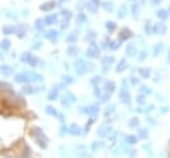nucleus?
<instances>
[{
    "mask_svg": "<svg viewBox=\"0 0 170 158\" xmlns=\"http://www.w3.org/2000/svg\"><path fill=\"white\" fill-rule=\"evenodd\" d=\"M75 68H76V72L78 73V75H84V73H87V64H85V61L81 60V59H78L77 61L75 63Z\"/></svg>",
    "mask_w": 170,
    "mask_h": 158,
    "instance_id": "nucleus-1",
    "label": "nucleus"
},
{
    "mask_svg": "<svg viewBox=\"0 0 170 158\" xmlns=\"http://www.w3.org/2000/svg\"><path fill=\"white\" fill-rule=\"evenodd\" d=\"M87 56H88V57H90V59L98 57V56H100V48H98L95 43H92V45L87 49Z\"/></svg>",
    "mask_w": 170,
    "mask_h": 158,
    "instance_id": "nucleus-2",
    "label": "nucleus"
},
{
    "mask_svg": "<svg viewBox=\"0 0 170 158\" xmlns=\"http://www.w3.org/2000/svg\"><path fill=\"white\" fill-rule=\"evenodd\" d=\"M15 81L19 84H28L31 81V78L28 76V72H23V73H18L15 76Z\"/></svg>",
    "mask_w": 170,
    "mask_h": 158,
    "instance_id": "nucleus-3",
    "label": "nucleus"
},
{
    "mask_svg": "<svg viewBox=\"0 0 170 158\" xmlns=\"http://www.w3.org/2000/svg\"><path fill=\"white\" fill-rule=\"evenodd\" d=\"M44 37L48 39L51 43H56L59 39V32L55 31V29H49V31H47L45 33H44Z\"/></svg>",
    "mask_w": 170,
    "mask_h": 158,
    "instance_id": "nucleus-4",
    "label": "nucleus"
},
{
    "mask_svg": "<svg viewBox=\"0 0 170 158\" xmlns=\"http://www.w3.org/2000/svg\"><path fill=\"white\" fill-rule=\"evenodd\" d=\"M114 88H116V84L113 83V81H107V83H105V88H104V92H105L104 98L107 97V96L109 97V96L114 92ZM104 98H102V100H104Z\"/></svg>",
    "mask_w": 170,
    "mask_h": 158,
    "instance_id": "nucleus-5",
    "label": "nucleus"
},
{
    "mask_svg": "<svg viewBox=\"0 0 170 158\" xmlns=\"http://www.w3.org/2000/svg\"><path fill=\"white\" fill-rule=\"evenodd\" d=\"M137 137H138L140 141H146L147 138H149V130H147L146 128H138Z\"/></svg>",
    "mask_w": 170,
    "mask_h": 158,
    "instance_id": "nucleus-6",
    "label": "nucleus"
},
{
    "mask_svg": "<svg viewBox=\"0 0 170 158\" xmlns=\"http://www.w3.org/2000/svg\"><path fill=\"white\" fill-rule=\"evenodd\" d=\"M98 0H90V1H88L87 3V9L90 12V13H96L97 12V8H98Z\"/></svg>",
    "mask_w": 170,
    "mask_h": 158,
    "instance_id": "nucleus-7",
    "label": "nucleus"
},
{
    "mask_svg": "<svg viewBox=\"0 0 170 158\" xmlns=\"http://www.w3.org/2000/svg\"><path fill=\"white\" fill-rule=\"evenodd\" d=\"M129 37H132V31H129L128 28H122L121 31H120V33H118V39H120V41H125Z\"/></svg>",
    "mask_w": 170,
    "mask_h": 158,
    "instance_id": "nucleus-8",
    "label": "nucleus"
},
{
    "mask_svg": "<svg viewBox=\"0 0 170 158\" xmlns=\"http://www.w3.org/2000/svg\"><path fill=\"white\" fill-rule=\"evenodd\" d=\"M44 23H45V25H53V24H56L57 23V15H55V13L47 15L44 17Z\"/></svg>",
    "mask_w": 170,
    "mask_h": 158,
    "instance_id": "nucleus-9",
    "label": "nucleus"
},
{
    "mask_svg": "<svg viewBox=\"0 0 170 158\" xmlns=\"http://www.w3.org/2000/svg\"><path fill=\"white\" fill-rule=\"evenodd\" d=\"M0 73L3 76H6V77H8V76H11L12 73H13V68L9 65H6V64H3V65H0Z\"/></svg>",
    "mask_w": 170,
    "mask_h": 158,
    "instance_id": "nucleus-10",
    "label": "nucleus"
},
{
    "mask_svg": "<svg viewBox=\"0 0 170 158\" xmlns=\"http://www.w3.org/2000/svg\"><path fill=\"white\" fill-rule=\"evenodd\" d=\"M55 6H56V1H47V3H44V4H41L40 6V9L41 11H44V12H49V11H52L53 8H55Z\"/></svg>",
    "mask_w": 170,
    "mask_h": 158,
    "instance_id": "nucleus-11",
    "label": "nucleus"
},
{
    "mask_svg": "<svg viewBox=\"0 0 170 158\" xmlns=\"http://www.w3.org/2000/svg\"><path fill=\"white\" fill-rule=\"evenodd\" d=\"M15 35H16L19 39H24L25 37V35H27L25 28H24L21 24H18V25H16V32H15Z\"/></svg>",
    "mask_w": 170,
    "mask_h": 158,
    "instance_id": "nucleus-12",
    "label": "nucleus"
},
{
    "mask_svg": "<svg viewBox=\"0 0 170 158\" xmlns=\"http://www.w3.org/2000/svg\"><path fill=\"white\" fill-rule=\"evenodd\" d=\"M33 27H35V29H36L37 32H43V31H44V27H45L44 19H41V17L36 19V20H35V24H33Z\"/></svg>",
    "mask_w": 170,
    "mask_h": 158,
    "instance_id": "nucleus-13",
    "label": "nucleus"
},
{
    "mask_svg": "<svg viewBox=\"0 0 170 158\" xmlns=\"http://www.w3.org/2000/svg\"><path fill=\"white\" fill-rule=\"evenodd\" d=\"M138 141H140L138 137H137V135H134V134H129V135H126V137H125V142H126L129 146H133V145H135Z\"/></svg>",
    "mask_w": 170,
    "mask_h": 158,
    "instance_id": "nucleus-14",
    "label": "nucleus"
},
{
    "mask_svg": "<svg viewBox=\"0 0 170 158\" xmlns=\"http://www.w3.org/2000/svg\"><path fill=\"white\" fill-rule=\"evenodd\" d=\"M15 32H16V25H12V24H7V25L3 27V33L6 35V36H8V35H15Z\"/></svg>",
    "mask_w": 170,
    "mask_h": 158,
    "instance_id": "nucleus-15",
    "label": "nucleus"
},
{
    "mask_svg": "<svg viewBox=\"0 0 170 158\" xmlns=\"http://www.w3.org/2000/svg\"><path fill=\"white\" fill-rule=\"evenodd\" d=\"M120 98H121V102L129 104L130 102V93L126 92L125 89H122L121 92H120Z\"/></svg>",
    "mask_w": 170,
    "mask_h": 158,
    "instance_id": "nucleus-16",
    "label": "nucleus"
},
{
    "mask_svg": "<svg viewBox=\"0 0 170 158\" xmlns=\"http://www.w3.org/2000/svg\"><path fill=\"white\" fill-rule=\"evenodd\" d=\"M114 63V57L113 56H109V57H105L104 60H102V65H104V71H107V68H108V71H109V68H110V65Z\"/></svg>",
    "mask_w": 170,
    "mask_h": 158,
    "instance_id": "nucleus-17",
    "label": "nucleus"
},
{
    "mask_svg": "<svg viewBox=\"0 0 170 158\" xmlns=\"http://www.w3.org/2000/svg\"><path fill=\"white\" fill-rule=\"evenodd\" d=\"M9 48H11V41H9L8 39H3V40L0 41V49L3 52L9 51Z\"/></svg>",
    "mask_w": 170,
    "mask_h": 158,
    "instance_id": "nucleus-18",
    "label": "nucleus"
},
{
    "mask_svg": "<svg viewBox=\"0 0 170 158\" xmlns=\"http://www.w3.org/2000/svg\"><path fill=\"white\" fill-rule=\"evenodd\" d=\"M32 57H33V55H32L31 52H24L23 55L20 56V61L21 63H28L29 64V61L32 60Z\"/></svg>",
    "mask_w": 170,
    "mask_h": 158,
    "instance_id": "nucleus-19",
    "label": "nucleus"
},
{
    "mask_svg": "<svg viewBox=\"0 0 170 158\" xmlns=\"http://www.w3.org/2000/svg\"><path fill=\"white\" fill-rule=\"evenodd\" d=\"M28 76H29V78H31V81H35V83H40V81H43V77H41L40 75H37V73H35V72H28Z\"/></svg>",
    "mask_w": 170,
    "mask_h": 158,
    "instance_id": "nucleus-20",
    "label": "nucleus"
},
{
    "mask_svg": "<svg viewBox=\"0 0 170 158\" xmlns=\"http://www.w3.org/2000/svg\"><path fill=\"white\" fill-rule=\"evenodd\" d=\"M66 53H68V56H71V57H75L78 53V48H76V45H71L69 48L66 49Z\"/></svg>",
    "mask_w": 170,
    "mask_h": 158,
    "instance_id": "nucleus-21",
    "label": "nucleus"
},
{
    "mask_svg": "<svg viewBox=\"0 0 170 158\" xmlns=\"http://www.w3.org/2000/svg\"><path fill=\"white\" fill-rule=\"evenodd\" d=\"M128 126L129 128H140V118H137V117L130 118L129 122H128Z\"/></svg>",
    "mask_w": 170,
    "mask_h": 158,
    "instance_id": "nucleus-22",
    "label": "nucleus"
},
{
    "mask_svg": "<svg viewBox=\"0 0 170 158\" xmlns=\"http://www.w3.org/2000/svg\"><path fill=\"white\" fill-rule=\"evenodd\" d=\"M125 69H126V61H125V59H122V60L120 61V64H118V66L116 68V72L121 73V72H124Z\"/></svg>",
    "mask_w": 170,
    "mask_h": 158,
    "instance_id": "nucleus-23",
    "label": "nucleus"
},
{
    "mask_svg": "<svg viewBox=\"0 0 170 158\" xmlns=\"http://www.w3.org/2000/svg\"><path fill=\"white\" fill-rule=\"evenodd\" d=\"M138 73L142 78H149L150 77V69H147V68H140Z\"/></svg>",
    "mask_w": 170,
    "mask_h": 158,
    "instance_id": "nucleus-24",
    "label": "nucleus"
},
{
    "mask_svg": "<svg viewBox=\"0 0 170 158\" xmlns=\"http://www.w3.org/2000/svg\"><path fill=\"white\" fill-rule=\"evenodd\" d=\"M142 149L145 150V153L147 154V157H153V155H154V153H153V147H152V145H150V144L144 145V146H142Z\"/></svg>",
    "mask_w": 170,
    "mask_h": 158,
    "instance_id": "nucleus-25",
    "label": "nucleus"
},
{
    "mask_svg": "<svg viewBox=\"0 0 170 158\" xmlns=\"http://www.w3.org/2000/svg\"><path fill=\"white\" fill-rule=\"evenodd\" d=\"M57 95H59V88H53V89L49 92L48 98L51 101H53V100H56V98H57Z\"/></svg>",
    "mask_w": 170,
    "mask_h": 158,
    "instance_id": "nucleus-26",
    "label": "nucleus"
},
{
    "mask_svg": "<svg viewBox=\"0 0 170 158\" xmlns=\"http://www.w3.org/2000/svg\"><path fill=\"white\" fill-rule=\"evenodd\" d=\"M102 8L108 12H112L114 9V6H113L112 1H105V3H102Z\"/></svg>",
    "mask_w": 170,
    "mask_h": 158,
    "instance_id": "nucleus-27",
    "label": "nucleus"
},
{
    "mask_svg": "<svg viewBox=\"0 0 170 158\" xmlns=\"http://www.w3.org/2000/svg\"><path fill=\"white\" fill-rule=\"evenodd\" d=\"M76 21H77L78 25H81V24H84L85 21H87V16L84 13H78L77 16H76Z\"/></svg>",
    "mask_w": 170,
    "mask_h": 158,
    "instance_id": "nucleus-28",
    "label": "nucleus"
},
{
    "mask_svg": "<svg viewBox=\"0 0 170 158\" xmlns=\"http://www.w3.org/2000/svg\"><path fill=\"white\" fill-rule=\"evenodd\" d=\"M61 16L64 17V19H66V20H69L71 17H72V13H71L69 9H61Z\"/></svg>",
    "mask_w": 170,
    "mask_h": 158,
    "instance_id": "nucleus-29",
    "label": "nucleus"
},
{
    "mask_svg": "<svg viewBox=\"0 0 170 158\" xmlns=\"http://www.w3.org/2000/svg\"><path fill=\"white\" fill-rule=\"evenodd\" d=\"M69 133L71 134H73V135H78L80 134V128L77 126V125H72V126H71V130H69Z\"/></svg>",
    "mask_w": 170,
    "mask_h": 158,
    "instance_id": "nucleus-30",
    "label": "nucleus"
},
{
    "mask_svg": "<svg viewBox=\"0 0 170 158\" xmlns=\"http://www.w3.org/2000/svg\"><path fill=\"white\" fill-rule=\"evenodd\" d=\"M126 53L129 56H133L135 53V45L134 44H130V45H128V48H126Z\"/></svg>",
    "mask_w": 170,
    "mask_h": 158,
    "instance_id": "nucleus-31",
    "label": "nucleus"
},
{
    "mask_svg": "<svg viewBox=\"0 0 170 158\" xmlns=\"http://www.w3.org/2000/svg\"><path fill=\"white\" fill-rule=\"evenodd\" d=\"M65 40H66V43L73 44V43H76V41H77V36H76L75 33H71L69 36H68V37L65 39Z\"/></svg>",
    "mask_w": 170,
    "mask_h": 158,
    "instance_id": "nucleus-32",
    "label": "nucleus"
},
{
    "mask_svg": "<svg viewBox=\"0 0 170 158\" xmlns=\"http://www.w3.org/2000/svg\"><path fill=\"white\" fill-rule=\"evenodd\" d=\"M39 57H36V56H33V57H32V60L29 61V65L32 66V68H36V66L39 65Z\"/></svg>",
    "mask_w": 170,
    "mask_h": 158,
    "instance_id": "nucleus-33",
    "label": "nucleus"
},
{
    "mask_svg": "<svg viewBox=\"0 0 170 158\" xmlns=\"http://www.w3.org/2000/svg\"><path fill=\"white\" fill-rule=\"evenodd\" d=\"M105 27H107L108 32H113V31L116 29V24L113 23V21H108V23L105 24Z\"/></svg>",
    "mask_w": 170,
    "mask_h": 158,
    "instance_id": "nucleus-34",
    "label": "nucleus"
},
{
    "mask_svg": "<svg viewBox=\"0 0 170 158\" xmlns=\"http://www.w3.org/2000/svg\"><path fill=\"white\" fill-rule=\"evenodd\" d=\"M120 48V43L118 41H110L109 43V49H112V51H116V49Z\"/></svg>",
    "mask_w": 170,
    "mask_h": 158,
    "instance_id": "nucleus-35",
    "label": "nucleus"
},
{
    "mask_svg": "<svg viewBox=\"0 0 170 158\" xmlns=\"http://www.w3.org/2000/svg\"><path fill=\"white\" fill-rule=\"evenodd\" d=\"M154 31H156L157 33H159V32H161V33H165L166 28H165V25H164V24H158V25H157L156 28H154Z\"/></svg>",
    "mask_w": 170,
    "mask_h": 158,
    "instance_id": "nucleus-36",
    "label": "nucleus"
},
{
    "mask_svg": "<svg viewBox=\"0 0 170 158\" xmlns=\"http://www.w3.org/2000/svg\"><path fill=\"white\" fill-rule=\"evenodd\" d=\"M95 39H96V33L93 31H89L88 32V36H85V40H88V41H92Z\"/></svg>",
    "mask_w": 170,
    "mask_h": 158,
    "instance_id": "nucleus-37",
    "label": "nucleus"
},
{
    "mask_svg": "<svg viewBox=\"0 0 170 158\" xmlns=\"http://www.w3.org/2000/svg\"><path fill=\"white\" fill-rule=\"evenodd\" d=\"M21 92L24 95H31V93H33V88H31V86H24L23 89H21Z\"/></svg>",
    "mask_w": 170,
    "mask_h": 158,
    "instance_id": "nucleus-38",
    "label": "nucleus"
},
{
    "mask_svg": "<svg viewBox=\"0 0 170 158\" xmlns=\"http://www.w3.org/2000/svg\"><path fill=\"white\" fill-rule=\"evenodd\" d=\"M137 102L140 104V105H144L145 102H146V98H145L144 95H138L137 96Z\"/></svg>",
    "mask_w": 170,
    "mask_h": 158,
    "instance_id": "nucleus-39",
    "label": "nucleus"
},
{
    "mask_svg": "<svg viewBox=\"0 0 170 158\" xmlns=\"http://www.w3.org/2000/svg\"><path fill=\"white\" fill-rule=\"evenodd\" d=\"M141 93H142V95H150V93H152V90H150L149 89V88H147V86H142V88H141Z\"/></svg>",
    "mask_w": 170,
    "mask_h": 158,
    "instance_id": "nucleus-40",
    "label": "nucleus"
},
{
    "mask_svg": "<svg viewBox=\"0 0 170 158\" xmlns=\"http://www.w3.org/2000/svg\"><path fill=\"white\" fill-rule=\"evenodd\" d=\"M73 81V78L71 77V76H64V78H63V83L64 84H71Z\"/></svg>",
    "mask_w": 170,
    "mask_h": 158,
    "instance_id": "nucleus-41",
    "label": "nucleus"
},
{
    "mask_svg": "<svg viewBox=\"0 0 170 158\" xmlns=\"http://www.w3.org/2000/svg\"><path fill=\"white\" fill-rule=\"evenodd\" d=\"M69 27V20H66V19H64L63 21H61V28L63 29H65V28H68Z\"/></svg>",
    "mask_w": 170,
    "mask_h": 158,
    "instance_id": "nucleus-42",
    "label": "nucleus"
},
{
    "mask_svg": "<svg viewBox=\"0 0 170 158\" xmlns=\"http://www.w3.org/2000/svg\"><path fill=\"white\" fill-rule=\"evenodd\" d=\"M117 16L120 17V19L125 17V6H122V7H121V11H120V12H118V13H117Z\"/></svg>",
    "mask_w": 170,
    "mask_h": 158,
    "instance_id": "nucleus-43",
    "label": "nucleus"
},
{
    "mask_svg": "<svg viewBox=\"0 0 170 158\" xmlns=\"http://www.w3.org/2000/svg\"><path fill=\"white\" fill-rule=\"evenodd\" d=\"M135 157H137V150H135V149H132V150L129 152V158H135Z\"/></svg>",
    "mask_w": 170,
    "mask_h": 158,
    "instance_id": "nucleus-44",
    "label": "nucleus"
},
{
    "mask_svg": "<svg viewBox=\"0 0 170 158\" xmlns=\"http://www.w3.org/2000/svg\"><path fill=\"white\" fill-rule=\"evenodd\" d=\"M40 48H41V41H36L32 45V49H40Z\"/></svg>",
    "mask_w": 170,
    "mask_h": 158,
    "instance_id": "nucleus-45",
    "label": "nucleus"
},
{
    "mask_svg": "<svg viewBox=\"0 0 170 158\" xmlns=\"http://www.w3.org/2000/svg\"><path fill=\"white\" fill-rule=\"evenodd\" d=\"M167 112H169V108L167 107H162L161 109H159V113H162V114H166Z\"/></svg>",
    "mask_w": 170,
    "mask_h": 158,
    "instance_id": "nucleus-46",
    "label": "nucleus"
},
{
    "mask_svg": "<svg viewBox=\"0 0 170 158\" xmlns=\"http://www.w3.org/2000/svg\"><path fill=\"white\" fill-rule=\"evenodd\" d=\"M158 17H161V19H166V12H165V11H158Z\"/></svg>",
    "mask_w": 170,
    "mask_h": 158,
    "instance_id": "nucleus-47",
    "label": "nucleus"
},
{
    "mask_svg": "<svg viewBox=\"0 0 170 158\" xmlns=\"http://www.w3.org/2000/svg\"><path fill=\"white\" fill-rule=\"evenodd\" d=\"M130 81H132V84H133V85H137V84H138V80H137V78H135L134 76H132V78H130Z\"/></svg>",
    "mask_w": 170,
    "mask_h": 158,
    "instance_id": "nucleus-48",
    "label": "nucleus"
},
{
    "mask_svg": "<svg viewBox=\"0 0 170 158\" xmlns=\"http://www.w3.org/2000/svg\"><path fill=\"white\" fill-rule=\"evenodd\" d=\"M101 81V77H97V78H93L92 80V84H98Z\"/></svg>",
    "mask_w": 170,
    "mask_h": 158,
    "instance_id": "nucleus-49",
    "label": "nucleus"
},
{
    "mask_svg": "<svg viewBox=\"0 0 170 158\" xmlns=\"http://www.w3.org/2000/svg\"><path fill=\"white\" fill-rule=\"evenodd\" d=\"M66 1H69V0H59V4H64V3H66Z\"/></svg>",
    "mask_w": 170,
    "mask_h": 158,
    "instance_id": "nucleus-50",
    "label": "nucleus"
},
{
    "mask_svg": "<svg viewBox=\"0 0 170 158\" xmlns=\"http://www.w3.org/2000/svg\"><path fill=\"white\" fill-rule=\"evenodd\" d=\"M146 158H153V157H146Z\"/></svg>",
    "mask_w": 170,
    "mask_h": 158,
    "instance_id": "nucleus-51",
    "label": "nucleus"
}]
</instances>
